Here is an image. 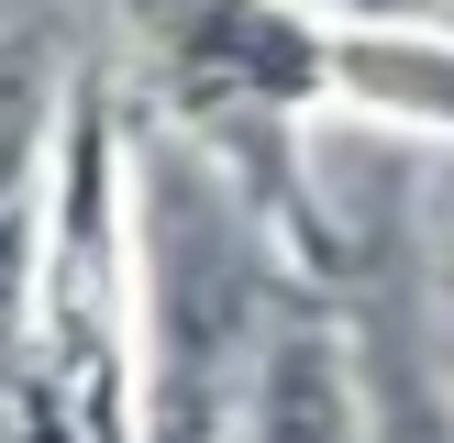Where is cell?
<instances>
[{
    "label": "cell",
    "instance_id": "1",
    "mask_svg": "<svg viewBox=\"0 0 454 443\" xmlns=\"http://www.w3.org/2000/svg\"><path fill=\"white\" fill-rule=\"evenodd\" d=\"M255 443H366L344 354H333L322 332H300V322L266 344V377H255Z\"/></svg>",
    "mask_w": 454,
    "mask_h": 443
},
{
    "label": "cell",
    "instance_id": "2",
    "mask_svg": "<svg viewBox=\"0 0 454 443\" xmlns=\"http://www.w3.org/2000/svg\"><path fill=\"white\" fill-rule=\"evenodd\" d=\"M322 12H344V22H411L421 0H322Z\"/></svg>",
    "mask_w": 454,
    "mask_h": 443
}]
</instances>
